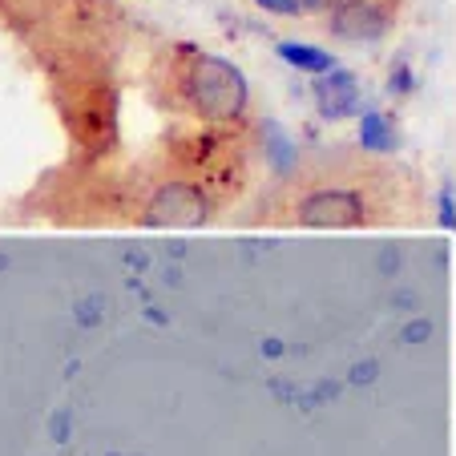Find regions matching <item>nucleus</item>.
<instances>
[{"label": "nucleus", "instance_id": "9d476101", "mask_svg": "<svg viewBox=\"0 0 456 456\" xmlns=\"http://www.w3.org/2000/svg\"><path fill=\"white\" fill-rule=\"evenodd\" d=\"M295 4H299V17H303V12H323V9H336L339 0H295Z\"/></svg>", "mask_w": 456, "mask_h": 456}, {"label": "nucleus", "instance_id": "39448f33", "mask_svg": "<svg viewBox=\"0 0 456 456\" xmlns=\"http://www.w3.org/2000/svg\"><path fill=\"white\" fill-rule=\"evenodd\" d=\"M150 218H154V223H166V226H190L202 218V202L194 190L174 186V190H162V194H158Z\"/></svg>", "mask_w": 456, "mask_h": 456}, {"label": "nucleus", "instance_id": "1a4fd4ad", "mask_svg": "<svg viewBox=\"0 0 456 456\" xmlns=\"http://www.w3.org/2000/svg\"><path fill=\"white\" fill-rule=\"evenodd\" d=\"M440 226L444 231H456V202H452V194H440Z\"/></svg>", "mask_w": 456, "mask_h": 456}, {"label": "nucleus", "instance_id": "6e6552de", "mask_svg": "<svg viewBox=\"0 0 456 456\" xmlns=\"http://www.w3.org/2000/svg\"><path fill=\"white\" fill-rule=\"evenodd\" d=\"M263 12H275V17H299V4L295 0H255Z\"/></svg>", "mask_w": 456, "mask_h": 456}, {"label": "nucleus", "instance_id": "0eeeda50", "mask_svg": "<svg viewBox=\"0 0 456 456\" xmlns=\"http://www.w3.org/2000/svg\"><path fill=\"white\" fill-rule=\"evenodd\" d=\"M360 142L368 150H392V142H396V134L387 129V121L379 118V113H368L360 126Z\"/></svg>", "mask_w": 456, "mask_h": 456}, {"label": "nucleus", "instance_id": "f03ea898", "mask_svg": "<svg viewBox=\"0 0 456 456\" xmlns=\"http://www.w3.org/2000/svg\"><path fill=\"white\" fill-rule=\"evenodd\" d=\"M363 218V202L355 190H319L299 207V223L303 226H355Z\"/></svg>", "mask_w": 456, "mask_h": 456}, {"label": "nucleus", "instance_id": "20e7f679", "mask_svg": "<svg viewBox=\"0 0 456 456\" xmlns=\"http://www.w3.org/2000/svg\"><path fill=\"white\" fill-rule=\"evenodd\" d=\"M315 97H319V110L328 113V118H347V113H355L360 110V89H355V77L352 73H339V69H331V73H323V81L315 86Z\"/></svg>", "mask_w": 456, "mask_h": 456}, {"label": "nucleus", "instance_id": "f257e3e1", "mask_svg": "<svg viewBox=\"0 0 456 456\" xmlns=\"http://www.w3.org/2000/svg\"><path fill=\"white\" fill-rule=\"evenodd\" d=\"M194 94L207 113H234L242 105V77L226 61H202L194 73Z\"/></svg>", "mask_w": 456, "mask_h": 456}, {"label": "nucleus", "instance_id": "423d86ee", "mask_svg": "<svg viewBox=\"0 0 456 456\" xmlns=\"http://www.w3.org/2000/svg\"><path fill=\"white\" fill-rule=\"evenodd\" d=\"M279 57L291 61L295 69H303V73H319V77L336 69V57H331V53H323V49H311V45L283 41V45H279Z\"/></svg>", "mask_w": 456, "mask_h": 456}, {"label": "nucleus", "instance_id": "7ed1b4c3", "mask_svg": "<svg viewBox=\"0 0 456 456\" xmlns=\"http://www.w3.org/2000/svg\"><path fill=\"white\" fill-rule=\"evenodd\" d=\"M331 28L344 41H376V37H384L387 17L371 0H339L331 9Z\"/></svg>", "mask_w": 456, "mask_h": 456}]
</instances>
